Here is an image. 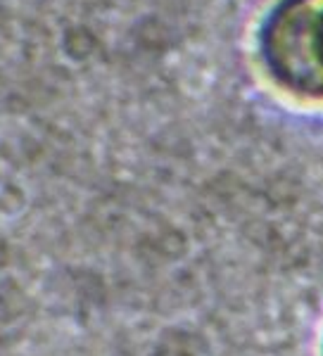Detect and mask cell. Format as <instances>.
<instances>
[{
    "label": "cell",
    "mask_w": 323,
    "mask_h": 356,
    "mask_svg": "<svg viewBox=\"0 0 323 356\" xmlns=\"http://www.w3.org/2000/svg\"><path fill=\"white\" fill-rule=\"evenodd\" d=\"M269 57L287 88L323 100V0H290L281 10Z\"/></svg>",
    "instance_id": "obj_1"
}]
</instances>
